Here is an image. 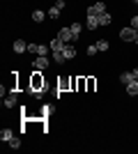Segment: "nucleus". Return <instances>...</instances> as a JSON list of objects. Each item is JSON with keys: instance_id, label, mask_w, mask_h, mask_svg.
<instances>
[{"instance_id": "a211bd4d", "label": "nucleus", "mask_w": 138, "mask_h": 154, "mask_svg": "<svg viewBox=\"0 0 138 154\" xmlns=\"http://www.w3.org/2000/svg\"><path fill=\"white\" fill-rule=\"evenodd\" d=\"M108 46H111V44H108V39H99V42H97V51H108Z\"/></svg>"}, {"instance_id": "1a4fd4ad", "label": "nucleus", "mask_w": 138, "mask_h": 154, "mask_svg": "<svg viewBox=\"0 0 138 154\" xmlns=\"http://www.w3.org/2000/svg\"><path fill=\"white\" fill-rule=\"evenodd\" d=\"M124 88H127V94H129V97H136L138 94V81H136V78H133L129 85H124Z\"/></svg>"}, {"instance_id": "f257e3e1", "label": "nucleus", "mask_w": 138, "mask_h": 154, "mask_svg": "<svg viewBox=\"0 0 138 154\" xmlns=\"http://www.w3.org/2000/svg\"><path fill=\"white\" fill-rule=\"evenodd\" d=\"M136 37H138V30L131 28V26L120 30V39H124V42H136Z\"/></svg>"}, {"instance_id": "393cba45", "label": "nucleus", "mask_w": 138, "mask_h": 154, "mask_svg": "<svg viewBox=\"0 0 138 154\" xmlns=\"http://www.w3.org/2000/svg\"><path fill=\"white\" fill-rule=\"evenodd\" d=\"M133 2H136V5H138V0H133Z\"/></svg>"}, {"instance_id": "aec40b11", "label": "nucleus", "mask_w": 138, "mask_h": 154, "mask_svg": "<svg viewBox=\"0 0 138 154\" xmlns=\"http://www.w3.org/2000/svg\"><path fill=\"white\" fill-rule=\"evenodd\" d=\"M53 60H55L58 64H65V62H67V58L62 55V53H53Z\"/></svg>"}, {"instance_id": "b1692460", "label": "nucleus", "mask_w": 138, "mask_h": 154, "mask_svg": "<svg viewBox=\"0 0 138 154\" xmlns=\"http://www.w3.org/2000/svg\"><path fill=\"white\" fill-rule=\"evenodd\" d=\"M133 78H136V81H138V67H136V69H133Z\"/></svg>"}, {"instance_id": "f03ea898", "label": "nucleus", "mask_w": 138, "mask_h": 154, "mask_svg": "<svg viewBox=\"0 0 138 154\" xmlns=\"http://www.w3.org/2000/svg\"><path fill=\"white\" fill-rule=\"evenodd\" d=\"M58 37L65 42V44H72V42H76V37H74V32H72V28L69 26H65V28H60V32H58Z\"/></svg>"}, {"instance_id": "4468645a", "label": "nucleus", "mask_w": 138, "mask_h": 154, "mask_svg": "<svg viewBox=\"0 0 138 154\" xmlns=\"http://www.w3.org/2000/svg\"><path fill=\"white\" fill-rule=\"evenodd\" d=\"M97 19H99V26H111L113 16H111V14H108V12H104V14H101V16H97Z\"/></svg>"}, {"instance_id": "f8f14e48", "label": "nucleus", "mask_w": 138, "mask_h": 154, "mask_svg": "<svg viewBox=\"0 0 138 154\" xmlns=\"http://www.w3.org/2000/svg\"><path fill=\"white\" fill-rule=\"evenodd\" d=\"M133 81V71H124V74H120V83L122 85H129Z\"/></svg>"}, {"instance_id": "423d86ee", "label": "nucleus", "mask_w": 138, "mask_h": 154, "mask_svg": "<svg viewBox=\"0 0 138 154\" xmlns=\"http://www.w3.org/2000/svg\"><path fill=\"white\" fill-rule=\"evenodd\" d=\"M48 46H51V51H53V53H62L67 44H65L60 37H55V39H51V44H48Z\"/></svg>"}, {"instance_id": "5701e85b", "label": "nucleus", "mask_w": 138, "mask_h": 154, "mask_svg": "<svg viewBox=\"0 0 138 154\" xmlns=\"http://www.w3.org/2000/svg\"><path fill=\"white\" fill-rule=\"evenodd\" d=\"M28 51H30V53H37V44H28Z\"/></svg>"}, {"instance_id": "20e7f679", "label": "nucleus", "mask_w": 138, "mask_h": 154, "mask_svg": "<svg viewBox=\"0 0 138 154\" xmlns=\"http://www.w3.org/2000/svg\"><path fill=\"white\" fill-rule=\"evenodd\" d=\"M62 9H65V0H55V5L48 9V16H51V19H58Z\"/></svg>"}, {"instance_id": "2eb2a0df", "label": "nucleus", "mask_w": 138, "mask_h": 154, "mask_svg": "<svg viewBox=\"0 0 138 154\" xmlns=\"http://www.w3.org/2000/svg\"><path fill=\"white\" fill-rule=\"evenodd\" d=\"M69 28H72L74 37L78 39V37H81V32H83V28H85V26H81V23H72V26H69Z\"/></svg>"}, {"instance_id": "6e6552de", "label": "nucleus", "mask_w": 138, "mask_h": 154, "mask_svg": "<svg viewBox=\"0 0 138 154\" xmlns=\"http://www.w3.org/2000/svg\"><path fill=\"white\" fill-rule=\"evenodd\" d=\"M12 48H14V53H23V51H28V44L23 42V39H16L12 44Z\"/></svg>"}, {"instance_id": "ddd939ff", "label": "nucleus", "mask_w": 138, "mask_h": 154, "mask_svg": "<svg viewBox=\"0 0 138 154\" xmlns=\"http://www.w3.org/2000/svg\"><path fill=\"white\" fill-rule=\"evenodd\" d=\"M62 55H65L67 60H72L74 55H76V48H74V44H67V46H65V51H62Z\"/></svg>"}, {"instance_id": "0eeeda50", "label": "nucleus", "mask_w": 138, "mask_h": 154, "mask_svg": "<svg viewBox=\"0 0 138 154\" xmlns=\"http://www.w3.org/2000/svg\"><path fill=\"white\" fill-rule=\"evenodd\" d=\"M16 99H19V94H16V92H9V94L2 99V101H5V108H14V106H16Z\"/></svg>"}, {"instance_id": "412c9836", "label": "nucleus", "mask_w": 138, "mask_h": 154, "mask_svg": "<svg viewBox=\"0 0 138 154\" xmlns=\"http://www.w3.org/2000/svg\"><path fill=\"white\" fill-rule=\"evenodd\" d=\"M87 55H97V46H87Z\"/></svg>"}, {"instance_id": "a878e982", "label": "nucleus", "mask_w": 138, "mask_h": 154, "mask_svg": "<svg viewBox=\"0 0 138 154\" xmlns=\"http://www.w3.org/2000/svg\"><path fill=\"white\" fill-rule=\"evenodd\" d=\"M136 44H138V37H136Z\"/></svg>"}, {"instance_id": "9b49d317", "label": "nucleus", "mask_w": 138, "mask_h": 154, "mask_svg": "<svg viewBox=\"0 0 138 154\" xmlns=\"http://www.w3.org/2000/svg\"><path fill=\"white\" fill-rule=\"evenodd\" d=\"M12 138H14V131H12V129H2V131H0V140H2V143H9Z\"/></svg>"}, {"instance_id": "9d476101", "label": "nucleus", "mask_w": 138, "mask_h": 154, "mask_svg": "<svg viewBox=\"0 0 138 154\" xmlns=\"http://www.w3.org/2000/svg\"><path fill=\"white\" fill-rule=\"evenodd\" d=\"M85 28H87V30H97V28H99V19H97V16H87Z\"/></svg>"}, {"instance_id": "dca6fc26", "label": "nucleus", "mask_w": 138, "mask_h": 154, "mask_svg": "<svg viewBox=\"0 0 138 154\" xmlns=\"http://www.w3.org/2000/svg\"><path fill=\"white\" fill-rule=\"evenodd\" d=\"M46 19V12H41V9H35L32 12V21H37V23H41V21Z\"/></svg>"}, {"instance_id": "f3484780", "label": "nucleus", "mask_w": 138, "mask_h": 154, "mask_svg": "<svg viewBox=\"0 0 138 154\" xmlns=\"http://www.w3.org/2000/svg\"><path fill=\"white\" fill-rule=\"evenodd\" d=\"M48 51H51V46H48V44H37V55H46Z\"/></svg>"}, {"instance_id": "4be33fe9", "label": "nucleus", "mask_w": 138, "mask_h": 154, "mask_svg": "<svg viewBox=\"0 0 138 154\" xmlns=\"http://www.w3.org/2000/svg\"><path fill=\"white\" fill-rule=\"evenodd\" d=\"M131 28H136V30H138V14H136V16L131 19Z\"/></svg>"}, {"instance_id": "6ab92c4d", "label": "nucleus", "mask_w": 138, "mask_h": 154, "mask_svg": "<svg viewBox=\"0 0 138 154\" xmlns=\"http://www.w3.org/2000/svg\"><path fill=\"white\" fill-rule=\"evenodd\" d=\"M7 145H9L12 149H19V147H21V138H16V136H14V138H12L9 143H7Z\"/></svg>"}, {"instance_id": "39448f33", "label": "nucleus", "mask_w": 138, "mask_h": 154, "mask_svg": "<svg viewBox=\"0 0 138 154\" xmlns=\"http://www.w3.org/2000/svg\"><path fill=\"white\" fill-rule=\"evenodd\" d=\"M104 12H106V5H104V2H97V5L87 7V16H101Z\"/></svg>"}, {"instance_id": "7ed1b4c3", "label": "nucleus", "mask_w": 138, "mask_h": 154, "mask_svg": "<svg viewBox=\"0 0 138 154\" xmlns=\"http://www.w3.org/2000/svg\"><path fill=\"white\" fill-rule=\"evenodd\" d=\"M48 64H51V62H48V58H46V55H37V58L32 60V67H35L37 71H44Z\"/></svg>"}]
</instances>
